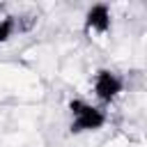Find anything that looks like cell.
<instances>
[{
	"label": "cell",
	"mask_w": 147,
	"mask_h": 147,
	"mask_svg": "<svg viewBox=\"0 0 147 147\" xmlns=\"http://www.w3.org/2000/svg\"><path fill=\"white\" fill-rule=\"evenodd\" d=\"M16 34H21L18 16H14V14H2V16H0V44L11 41Z\"/></svg>",
	"instance_id": "obj_4"
},
{
	"label": "cell",
	"mask_w": 147,
	"mask_h": 147,
	"mask_svg": "<svg viewBox=\"0 0 147 147\" xmlns=\"http://www.w3.org/2000/svg\"><path fill=\"white\" fill-rule=\"evenodd\" d=\"M67 113H69V131L74 136H83V133H94L99 129L106 126L108 115L101 106L83 99V96H74L67 103Z\"/></svg>",
	"instance_id": "obj_1"
},
{
	"label": "cell",
	"mask_w": 147,
	"mask_h": 147,
	"mask_svg": "<svg viewBox=\"0 0 147 147\" xmlns=\"http://www.w3.org/2000/svg\"><path fill=\"white\" fill-rule=\"evenodd\" d=\"M92 92H94V99H96V106H110L115 103L122 92H124V78L122 74H117L115 69H108V67H101L92 74Z\"/></svg>",
	"instance_id": "obj_2"
},
{
	"label": "cell",
	"mask_w": 147,
	"mask_h": 147,
	"mask_svg": "<svg viewBox=\"0 0 147 147\" xmlns=\"http://www.w3.org/2000/svg\"><path fill=\"white\" fill-rule=\"evenodd\" d=\"M83 30L87 37H106L113 30V9L106 2H94L85 9Z\"/></svg>",
	"instance_id": "obj_3"
}]
</instances>
